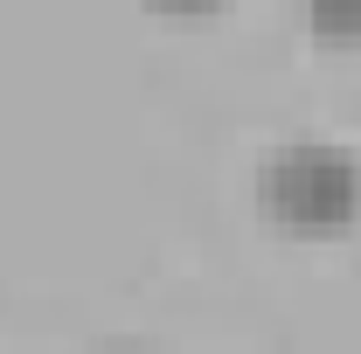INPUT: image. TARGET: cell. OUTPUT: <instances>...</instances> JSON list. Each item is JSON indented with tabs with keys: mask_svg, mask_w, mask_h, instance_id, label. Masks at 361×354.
<instances>
[{
	"mask_svg": "<svg viewBox=\"0 0 361 354\" xmlns=\"http://www.w3.org/2000/svg\"><path fill=\"white\" fill-rule=\"evenodd\" d=\"M257 209L292 236H334L361 222V153L292 139L257 167Z\"/></svg>",
	"mask_w": 361,
	"mask_h": 354,
	"instance_id": "6da1fadb",
	"label": "cell"
},
{
	"mask_svg": "<svg viewBox=\"0 0 361 354\" xmlns=\"http://www.w3.org/2000/svg\"><path fill=\"white\" fill-rule=\"evenodd\" d=\"M306 21L326 42H361V0H306Z\"/></svg>",
	"mask_w": 361,
	"mask_h": 354,
	"instance_id": "7a4b0ae2",
	"label": "cell"
},
{
	"mask_svg": "<svg viewBox=\"0 0 361 354\" xmlns=\"http://www.w3.org/2000/svg\"><path fill=\"white\" fill-rule=\"evenodd\" d=\"M146 7H160V14H209L216 0H146Z\"/></svg>",
	"mask_w": 361,
	"mask_h": 354,
	"instance_id": "3957f363",
	"label": "cell"
}]
</instances>
